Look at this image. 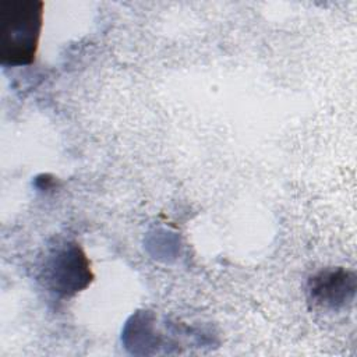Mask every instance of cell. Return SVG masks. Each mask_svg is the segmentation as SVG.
I'll list each match as a JSON object with an SVG mask.
<instances>
[{"label":"cell","instance_id":"1","mask_svg":"<svg viewBox=\"0 0 357 357\" xmlns=\"http://www.w3.org/2000/svg\"><path fill=\"white\" fill-rule=\"evenodd\" d=\"M43 26L42 0H0V63L3 67L35 61Z\"/></svg>","mask_w":357,"mask_h":357}]
</instances>
